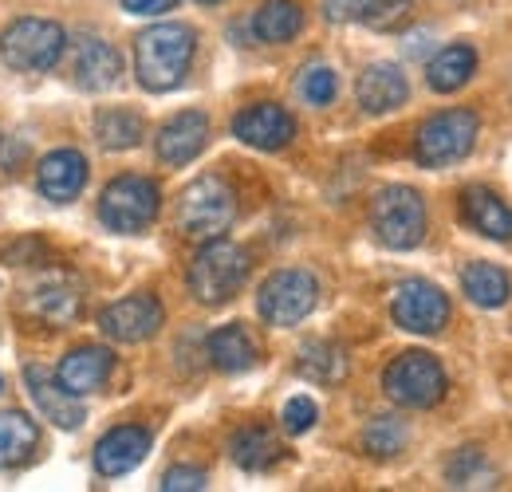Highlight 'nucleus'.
<instances>
[{
	"label": "nucleus",
	"mask_w": 512,
	"mask_h": 492,
	"mask_svg": "<svg viewBox=\"0 0 512 492\" xmlns=\"http://www.w3.org/2000/svg\"><path fill=\"white\" fill-rule=\"evenodd\" d=\"M71 75H75V83H79L83 91H107V87H115L119 75H123V56H119L111 44H103V40H95V36H83L79 48H75Z\"/></svg>",
	"instance_id": "nucleus-20"
},
{
	"label": "nucleus",
	"mask_w": 512,
	"mask_h": 492,
	"mask_svg": "<svg viewBox=\"0 0 512 492\" xmlns=\"http://www.w3.org/2000/svg\"><path fill=\"white\" fill-rule=\"evenodd\" d=\"M209 142V119L201 111H182L174 115L170 123L158 130L154 146H158V158L166 166H190L193 158L205 150Z\"/></svg>",
	"instance_id": "nucleus-13"
},
{
	"label": "nucleus",
	"mask_w": 512,
	"mask_h": 492,
	"mask_svg": "<svg viewBox=\"0 0 512 492\" xmlns=\"http://www.w3.org/2000/svg\"><path fill=\"white\" fill-rule=\"evenodd\" d=\"M390 315L410 335H438L449 323V300L446 292L438 284H430V280H402L394 288Z\"/></svg>",
	"instance_id": "nucleus-10"
},
{
	"label": "nucleus",
	"mask_w": 512,
	"mask_h": 492,
	"mask_svg": "<svg viewBox=\"0 0 512 492\" xmlns=\"http://www.w3.org/2000/svg\"><path fill=\"white\" fill-rule=\"evenodd\" d=\"M461 288H465V296H469L477 308H505L512 296L509 272L497 268V264H485V260H477V264H469V268L461 272Z\"/></svg>",
	"instance_id": "nucleus-25"
},
{
	"label": "nucleus",
	"mask_w": 512,
	"mask_h": 492,
	"mask_svg": "<svg viewBox=\"0 0 512 492\" xmlns=\"http://www.w3.org/2000/svg\"><path fill=\"white\" fill-rule=\"evenodd\" d=\"M296 91H300V99H304L308 107H327V103L335 99V91H339V79H335V71H331L327 63H312V67L300 71Z\"/></svg>",
	"instance_id": "nucleus-31"
},
{
	"label": "nucleus",
	"mask_w": 512,
	"mask_h": 492,
	"mask_svg": "<svg viewBox=\"0 0 512 492\" xmlns=\"http://www.w3.org/2000/svg\"><path fill=\"white\" fill-rule=\"evenodd\" d=\"M477 473H485V457H481L477 449H461V453L449 461V469H446L449 485H457V489L473 485V481H477Z\"/></svg>",
	"instance_id": "nucleus-33"
},
{
	"label": "nucleus",
	"mask_w": 512,
	"mask_h": 492,
	"mask_svg": "<svg viewBox=\"0 0 512 492\" xmlns=\"http://www.w3.org/2000/svg\"><path fill=\"white\" fill-rule=\"evenodd\" d=\"M0 386H4V378H0Z\"/></svg>",
	"instance_id": "nucleus-38"
},
{
	"label": "nucleus",
	"mask_w": 512,
	"mask_h": 492,
	"mask_svg": "<svg viewBox=\"0 0 512 492\" xmlns=\"http://www.w3.org/2000/svg\"><path fill=\"white\" fill-rule=\"evenodd\" d=\"M205 355L221 374H245V370L256 367V343L241 323H229V327L213 331L209 343H205Z\"/></svg>",
	"instance_id": "nucleus-22"
},
{
	"label": "nucleus",
	"mask_w": 512,
	"mask_h": 492,
	"mask_svg": "<svg viewBox=\"0 0 512 492\" xmlns=\"http://www.w3.org/2000/svg\"><path fill=\"white\" fill-rule=\"evenodd\" d=\"M316 304H320V284L304 268L272 272L256 296V311L268 327H296L316 311Z\"/></svg>",
	"instance_id": "nucleus-7"
},
{
	"label": "nucleus",
	"mask_w": 512,
	"mask_h": 492,
	"mask_svg": "<svg viewBox=\"0 0 512 492\" xmlns=\"http://www.w3.org/2000/svg\"><path fill=\"white\" fill-rule=\"evenodd\" d=\"M111 367H115V355L107 347H75V351H67L64 359H60L56 382L64 386L67 394L87 398V394H95L107 382Z\"/></svg>",
	"instance_id": "nucleus-16"
},
{
	"label": "nucleus",
	"mask_w": 512,
	"mask_h": 492,
	"mask_svg": "<svg viewBox=\"0 0 512 492\" xmlns=\"http://www.w3.org/2000/svg\"><path fill=\"white\" fill-rule=\"evenodd\" d=\"M197 4H217V0H197Z\"/></svg>",
	"instance_id": "nucleus-37"
},
{
	"label": "nucleus",
	"mask_w": 512,
	"mask_h": 492,
	"mask_svg": "<svg viewBox=\"0 0 512 492\" xmlns=\"http://www.w3.org/2000/svg\"><path fill=\"white\" fill-rule=\"evenodd\" d=\"M24 382H28V390H32V402L40 406L44 422H52V426H60V430H79V426L87 422V410L75 402V394H67L48 370L28 367L24 370Z\"/></svg>",
	"instance_id": "nucleus-17"
},
{
	"label": "nucleus",
	"mask_w": 512,
	"mask_h": 492,
	"mask_svg": "<svg viewBox=\"0 0 512 492\" xmlns=\"http://www.w3.org/2000/svg\"><path fill=\"white\" fill-rule=\"evenodd\" d=\"M477 130H481V119H477V111H469V107H453V111H442V115L426 119V123L418 126V138H414V158H418V166L442 170V166L461 162V158L473 150Z\"/></svg>",
	"instance_id": "nucleus-5"
},
{
	"label": "nucleus",
	"mask_w": 512,
	"mask_h": 492,
	"mask_svg": "<svg viewBox=\"0 0 512 492\" xmlns=\"http://www.w3.org/2000/svg\"><path fill=\"white\" fill-rule=\"evenodd\" d=\"M406 95H410V83H406V75H402L398 63H371L359 75V83H355V99H359V107L367 115H390V111H398L406 103Z\"/></svg>",
	"instance_id": "nucleus-14"
},
{
	"label": "nucleus",
	"mask_w": 512,
	"mask_h": 492,
	"mask_svg": "<svg viewBox=\"0 0 512 492\" xmlns=\"http://www.w3.org/2000/svg\"><path fill=\"white\" fill-rule=\"evenodd\" d=\"M406 441H410V433H406V426H402L398 418H375V422L363 430V449L375 453V457H394V453H402Z\"/></svg>",
	"instance_id": "nucleus-30"
},
{
	"label": "nucleus",
	"mask_w": 512,
	"mask_h": 492,
	"mask_svg": "<svg viewBox=\"0 0 512 492\" xmlns=\"http://www.w3.org/2000/svg\"><path fill=\"white\" fill-rule=\"evenodd\" d=\"M229 453H233V461L245 473H260V469L280 461V441H276V433L268 430V426H245V430L233 433Z\"/></svg>",
	"instance_id": "nucleus-27"
},
{
	"label": "nucleus",
	"mask_w": 512,
	"mask_h": 492,
	"mask_svg": "<svg viewBox=\"0 0 512 492\" xmlns=\"http://www.w3.org/2000/svg\"><path fill=\"white\" fill-rule=\"evenodd\" d=\"M237 217V193L217 174H205L182 189L178 197V229L190 241H213L221 237Z\"/></svg>",
	"instance_id": "nucleus-3"
},
{
	"label": "nucleus",
	"mask_w": 512,
	"mask_h": 492,
	"mask_svg": "<svg viewBox=\"0 0 512 492\" xmlns=\"http://www.w3.org/2000/svg\"><path fill=\"white\" fill-rule=\"evenodd\" d=\"M233 134L253 150H284L296 138V119L280 103H253L233 119Z\"/></svg>",
	"instance_id": "nucleus-12"
},
{
	"label": "nucleus",
	"mask_w": 512,
	"mask_h": 492,
	"mask_svg": "<svg viewBox=\"0 0 512 492\" xmlns=\"http://www.w3.org/2000/svg\"><path fill=\"white\" fill-rule=\"evenodd\" d=\"M36 311L44 315V319H52V323H67V319H75L79 315V292L71 288V284H48V288H40L36 292Z\"/></svg>",
	"instance_id": "nucleus-32"
},
{
	"label": "nucleus",
	"mask_w": 512,
	"mask_h": 492,
	"mask_svg": "<svg viewBox=\"0 0 512 492\" xmlns=\"http://www.w3.org/2000/svg\"><path fill=\"white\" fill-rule=\"evenodd\" d=\"M383 390L406 410H430L446 394V370L426 351H406L386 367Z\"/></svg>",
	"instance_id": "nucleus-9"
},
{
	"label": "nucleus",
	"mask_w": 512,
	"mask_h": 492,
	"mask_svg": "<svg viewBox=\"0 0 512 492\" xmlns=\"http://www.w3.org/2000/svg\"><path fill=\"white\" fill-rule=\"evenodd\" d=\"M371 229L379 245L410 252L426 241V201L410 185H386L371 201Z\"/></svg>",
	"instance_id": "nucleus-4"
},
{
	"label": "nucleus",
	"mask_w": 512,
	"mask_h": 492,
	"mask_svg": "<svg viewBox=\"0 0 512 492\" xmlns=\"http://www.w3.org/2000/svg\"><path fill=\"white\" fill-rule=\"evenodd\" d=\"M304 28V8L296 0H264L253 16L256 40L264 44H288Z\"/></svg>",
	"instance_id": "nucleus-24"
},
{
	"label": "nucleus",
	"mask_w": 512,
	"mask_h": 492,
	"mask_svg": "<svg viewBox=\"0 0 512 492\" xmlns=\"http://www.w3.org/2000/svg\"><path fill=\"white\" fill-rule=\"evenodd\" d=\"M209 485V477H205V469H193V465H174L166 477H162V485L158 489L166 492H197Z\"/></svg>",
	"instance_id": "nucleus-35"
},
{
	"label": "nucleus",
	"mask_w": 512,
	"mask_h": 492,
	"mask_svg": "<svg viewBox=\"0 0 512 492\" xmlns=\"http://www.w3.org/2000/svg\"><path fill=\"white\" fill-rule=\"evenodd\" d=\"M67 48V32L56 20H16L0 36V56L12 71H52Z\"/></svg>",
	"instance_id": "nucleus-8"
},
{
	"label": "nucleus",
	"mask_w": 512,
	"mask_h": 492,
	"mask_svg": "<svg viewBox=\"0 0 512 492\" xmlns=\"http://www.w3.org/2000/svg\"><path fill=\"white\" fill-rule=\"evenodd\" d=\"M461 213H465V221L481 237H489V241H512V205H505L493 189H485V185L465 189L461 193Z\"/></svg>",
	"instance_id": "nucleus-21"
},
{
	"label": "nucleus",
	"mask_w": 512,
	"mask_h": 492,
	"mask_svg": "<svg viewBox=\"0 0 512 492\" xmlns=\"http://www.w3.org/2000/svg\"><path fill=\"white\" fill-rule=\"evenodd\" d=\"M95 134H99L103 150H130L142 142V119L130 107H107L95 119Z\"/></svg>",
	"instance_id": "nucleus-29"
},
{
	"label": "nucleus",
	"mask_w": 512,
	"mask_h": 492,
	"mask_svg": "<svg viewBox=\"0 0 512 492\" xmlns=\"http://www.w3.org/2000/svg\"><path fill=\"white\" fill-rule=\"evenodd\" d=\"M296 370H300L308 382L335 386V382L347 378V355H343V347H335V343H308V347H300Z\"/></svg>",
	"instance_id": "nucleus-28"
},
{
	"label": "nucleus",
	"mask_w": 512,
	"mask_h": 492,
	"mask_svg": "<svg viewBox=\"0 0 512 492\" xmlns=\"http://www.w3.org/2000/svg\"><path fill=\"white\" fill-rule=\"evenodd\" d=\"M36 185L56 205L75 201L83 193V185H87V158L79 150H56V154H48L40 162V170H36Z\"/></svg>",
	"instance_id": "nucleus-19"
},
{
	"label": "nucleus",
	"mask_w": 512,
	"mask_h": 492,
	"mask_svg": "<svg viewBox=\"0 0 512 492\" xmlns=\"http://www.w3.org/2000/svg\"><path fill=\"white\" fill-rule=\"evenodd\" d=\"M197 36L190 24H154L134 40V71L146 91H174L193 63Z\"/></svg>",
	"instance_id": "nucleus-1"
},
{
	"label": "nucleus",
	"mask_w": 512,
	"mask_h": 492,
	"mask_svg": "<svg viewBox=\"0 0 512 492\" xmlns=\"http://www.w3.org/2000/svg\"><path fill=\"white\" fill-rule=\"evenodd\" d=\"M249 280V252L225 237H213L197 248L190 264V296L205 308L229 304Z\"/></svg>",
	"instance_id": "nucleus-2"
},
{
	"label": "nucleus",
	"mask_w": 512,
	"mask_h": 492,
	"mask_svg": "<svg viewBox=\"0 0 512 492\" xmlns=\"http://www.w3.org/2000/svg\"><path fill=\"white\" fill-rule=\"evenodd\" d=\"M316 418H320V410H316V402L308 398V394H300V398H292L288 406H284V430L288 433H308L316 426Z\"/></svg>",
	"instance_id": "nucleus-34"
},
{
	"label": "nucleus",
	"mask_w": 512,
	"mask_h": 492,
	"mask_svg": "<svg viewBox=\"0 0 512 492\" xmlns=\"http://www.w3.org/2000/svg\"><path fill=\"white\" fill-rule=\"evenodd\" d=\"M150 453V430L142 426H115L103 433V441L95 445V469L103 477H127L130 469H138Z\"/></svg>",
	"instance_id": "nucleus-15"
},
{
	"label": "nucleus",
	"mask_w": 512,
	"mask_h": 492,
	"mask_svg": "<svg viewBox=\"0 0 512 492\" xmlns=\"http://www.w3.org/2000/svg\"><path fill=\"white\" fill-rule=\"evenodd\" d=\"M40 445V426L20 410H0V469H12L32 457Z\"/></svg>",
	"instance_id": "nucleus-26"
},
{
	"label": "nucleus",
	"mask_w": 512,
	"mask_h": 492,
	"mask_svg": "<svg viewBox=\"0 0 512 492\" xmlns=\"http://www.w3.org/2000/svg\"><path fill=\"white\" fill-rule=\"evenodd\" d=\"M473 71H477V52L469 48V44H449L442 48L430 67H426V83L438 91V95H453V91H461L469 79H473Z\"/></svg>",
	"instance_id": "nucleus-23"
},
{
	"label": "nucleus",
	"mask_w": 512,
	"mask_h": 492,
	"mask_svg": "<svg viewBox=\"0 0 512 492\" xmlns=\"http://www.w3.org/2000/svg\"><path fill=\"white\" fill-rule=\"evenodd\" d=\"M158 209H162L158 185L150 182V178H138V174L115 178V182L103 189V197H99V221L111 233H123V237L150 229L154 217H158Z\"/></svg>",
	"instance_id": "nucleus-6"
},
{
	"label": "nucleus",
	"mask_w": 512,
	"mask_h": 492,
	"mask_svg": "<svg viewBox=\"0 0 512 492\" xmlns=\"http://www.w3.org/2000/svg\"><path fill=\"white\" fill-rule=\"evenodd\" d=\"M162 319H166L162 304L154 296L138 292V296H127V300H119V304H111V308L103 311L99 327L115 343H146L150 335H158Z\"/></svg>",
	"instance_id": "nucleus-11"
},
{
	"label": "nucleus",
	"mask_w": 512,
	"mask_h": 492,
	"mask_svg": "<svg viewBox=\"0 0 512 492\" xmlns=\"http://www.w3.org/2000/svg\"><path fill=\"white\" fill-rule=\"evenodd\" d=\"M178 0H123V8L134 16H158V12H170Z\"/></svg>",
	"instance_id": "nucleus-36"
},
{
	"label": "nucleus",
	"mask_w": 512,
	"mask_h": 492,
	"mask_svg": "<svg viewBox=\"0 0 512 492\" xmlns=\"http://www.w3.org/2000/svg\"><path fill=\"white\" fill-rule=\"evenodd\" d=\"M414 0H323V16L331 24H367L375 32H390L406 20Z\"/></svg>",
	"instance_id": "nucleus-18"
}]
</instances>
